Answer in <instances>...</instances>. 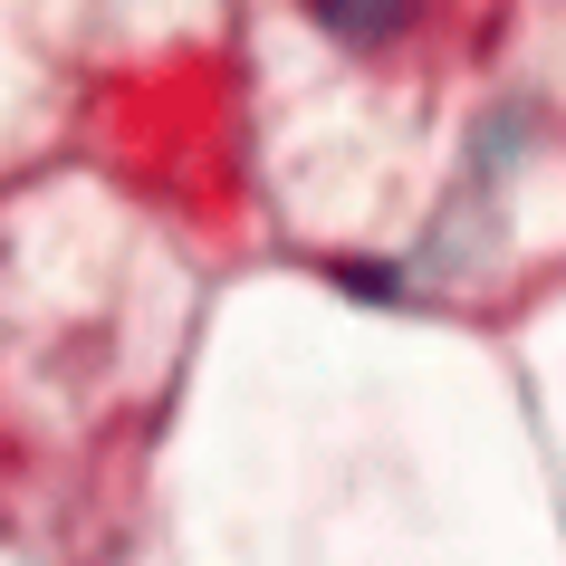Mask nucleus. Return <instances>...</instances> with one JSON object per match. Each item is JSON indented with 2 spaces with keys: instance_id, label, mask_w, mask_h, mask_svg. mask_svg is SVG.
<instances>
[{
  "instance_id": "nucleus-1",
  "label": "nucleus",
  "mask_w": 566,
  "mask_h": 566,
  "mask_svg": "<svg viewBox=\"0 0 566 566\" xmlns=\"http://www.w3.org/2000/svg\"><path fill=\"white\" fill-rule=\"evenodd\" d=\"M307 10H317V30L356 39V49H375V39H394L413 20V0H307Z\"/></svg>"
}]
</instances>
